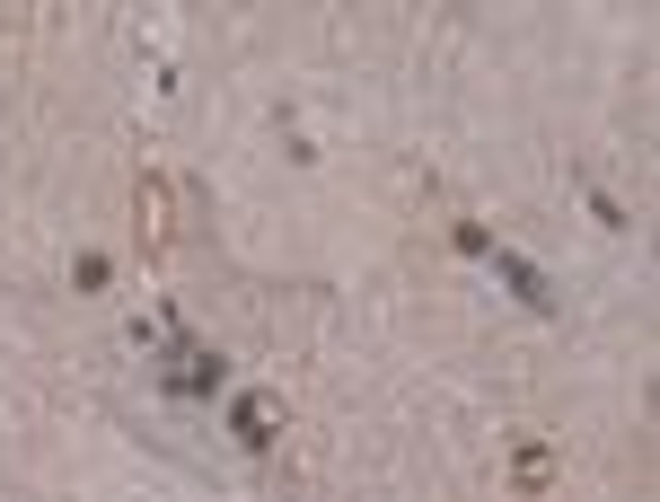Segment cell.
Returning a JSON list of instances; mask_svg holds the SVG:
<instances>
[{
  "instance_id": "obj_1",
  "label": "cell",
  "mask_w": 660,
  "mask_h": 502,
  "mask_svg": "<svg viewBox=\"0 0 660 502\" xmlns=\"http://www.w3.org/2000/svg\"><path fill=\"white\" fill-rule=\"evenodd\" d=\"M494 255V273H502V282H511V291H520L528 309H555V291H546V273H537V264H528V255H511V248H485Z\"/></svg>"
},
{
  "instance_id": "obj_2",
  "label": "cell",
  "mask_w": 660,
  "mask_h": 502,
  "mask_svg": "<svg viewBox=\"0 0 660 502\" xmlns=\"http://www.w3.org/2000/svg\"><path fill=\"white\" fill-rule=\"evenodd\" d=\"M230 423H238V441H247V450H264V441H273V432H264V405H256V396H238V405H230Z\"/></svg>"
}]
</instances>
